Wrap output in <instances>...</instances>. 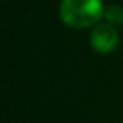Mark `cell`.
<instances>
[{"instance_id":"cell-1","label":"cell","mask_w":123,"mask_h":123,"mask_svg":"<svg viewBox=\"0 0 123 123\" xmlns=\"http://www.w3.org/2000/svg\"><path fill=\"white\" fill-rule=\"evenodd\" d=\"M105 16L101 0H62L59 6V17L72 28H87L97 25Z\"/></svg>"},{"instance_id":"cell-2","label":"cell","mask_w":123,"mask_h":123,"mask_svg":"<svg viewBox=\"0 0 123 123\" xmlns=\"http://www.w3.org/2000/svg\"><path fill=\"white\" fill-rule=\"evenodd\" d=\"M90 42H92V47L98 53L103 55L111 53L112 50H115V47L118 44V33L114 25L98 24L90 34Z\"/></svg>"},{"instance_id":"cell-3","label":"cell","mask_w":123,"mask_h":123,"mask_svg":"<svg viewBox=\"0 0 123 123\" xmlns=\"http://www.w3.org/2000/svg\"><path fill=\"white\" fill-rule=\"evenodd\" d=\"M105 17L108 20V24H111V25H122L123 24V9L117 5L109 6L105 11Z\"/></svg>"}]
</instances>
